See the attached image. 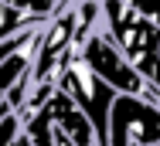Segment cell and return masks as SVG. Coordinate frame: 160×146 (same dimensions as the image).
<instances>
[{
  "label": "cell",
  "instance_id": "obj_11",
  "mask_svg": "<svg viewBox=\"0 0 160 146\" xmlns=\"http://www.w3.org/2000/svg\"><path fill=\"white\" fill-rule=\"evenodd\" d=\"M14 146H31V139H28V136H24V133H21V136H17V139H14Z\"/></svg>",
  "mask_w": 160,
  "mask_h": 146
},
{
  "label": "cell",
  "instance_id": "obj_2",
  "mask_svg": "<svg viewBox=\"0 0 160 146\" xmlns=\"http://www.w3.org/2000/svg\"><path fill=\"white\" fill-rule=\"evenodd\" d=\"M24 136L31 139V146H96V129L89 116L58 88L38 112L24 119Z\"/></svg>",
  "mask_w": 160,
  "mask_h": 146
},
{
  "label": "cell",
  "instance_id": "obj_10",
  "mask_svg": "<svg viewBox=\"0 0 160 146\" xmlns=\"http://www.w3.org/2000/svg\"><path fill=\"white\" fill-rule=\"evenodd\" d=\"M143 99H150V102H157V105H160V68H157V75H153V82L147 85Z\"/></svg>",
  "mask_w": 160,
  "mask_h": 146
},
{
  "label": "cell",
  "instance_id": "obj_4",
  "mask_svg": "<svg viewBox=\"0 0 160 146\" xmlns=\"http://www.w3.org/2000/svg\"><path fill=\"white\" fill-rule=\"evenodd\" d=\"M75 27H78V14H75V0H72L65 10H58V14L44 24L38 44H34L31 71H28L31 88L55 85L58 75H62V68H65V61H68V58H78L82 48L75 44Z\"/></svg>",
  "mask_w": 160,
  "mask_h": 146
},
{
  "label": "cell",
  "instance_id": "obj_8",
  "mask_svg": "<svg viewBox=\"0 0 160 146\" xmlns=\"http://www.w3.org/2000/svg\"><path fill=\"white\" fill-rule=\"evenodd\" d=\"M0 7L14 10L28 27H44L58 10H65L62 0H0Z\"/></svg>",
  "mask_w": 160,
  "mask_h": 146
},
{
  "label": "cell",
  "instance_id": "obj_9",
  "mask_svg": "<svg viewBox=\"0 0 160 146\" xmlns=\"http://www.w3.org/2000/svg\"><path fill=\"white\" fill-rule=\"evenodd\" d=\"M123 3H129L133 10H140L147 21H153L160 27V0H123Z\"/></svg>",
  "mask_w": 160,
  "mask_h": 146
},
{
  "label": "cell",
  "instance_id": "obj_3",
  "mask_svg": "<svg viewBox=\"0 0 160 146\" xmlns=\"http://www.w3.org/2000/svg\"><path fill=\"white\" fill-rule=\"evenodd\" d=\"M58 92H65L96 129V146H109V112H112V102H116V92L106 85L99 75H92V68L82 58H68L58 75Z\"/></svg>",
  "mask_w": 160,
  "mask_h": 146
},
{
  "label": "cell",
  "instance_id": "obj_5",
  "mask_svg": "<svg viewBox=\"0 0 160 146\" xmlns=\"http://www.w3.org/2000/svg\"><path fill=\"white\" fill-rule=\"evenodd\" d=\"M109 146H160V105L143 95H116Z\"/></svg>",
  "mask_w": 160,
  "mask_h": 146
},
{
  "label": "cell",
  "instance_id": "obj_7",
  "mask_svg": "<svg viewBox=\"0 0 160 146\" xmlns=\"http://www.w3.org/2000/svg\"><path fill=\"white\" fill-rule=\"evenodd\" d=\"M38 37H41V34H38ZM38 37H34L31 44L17 48L14 55H7V58L0 61V116H10V109H7V95H10V88L31 71V58H34V44H38Z\"/></svg>",
  "mask_w": 160,
  "mask_h": 146
},
{
  "label": "cell",
  "instance_id": "obj_1",
  "mask_svg": "<svg viewBox=\"0 0 160 146\" xmlns=\"http://www.w3.org/2000/svg\"><path fill=\"white\" fill-rule=\"evenodd\" d=\"M99 24L109 34V41L123 51V58L150 85L160 68V27L123 0H102V21Z\"/></svg>",
  "mask_w": 160,
  "mask_h": 146
},
{
  "label": "cell",
  "instance_id": "obj_6",
  "mask_svg": "<svg viewBox=\"0 0 160 146\" xmlns=\"http://www.w3.org/2000/svg\"><path fill=\"white\" fill-rule=\"evenodd\" d=\"M78 58L85 61V65L92 68V75H99L116 95H143V92H147V78L123 58V51L109 41V34L102 31V24L85 37Z\"/></svg>",
  "mask_w": 160,
  "mask_h": 146
}]
</instances>
